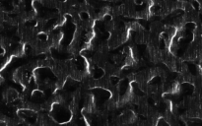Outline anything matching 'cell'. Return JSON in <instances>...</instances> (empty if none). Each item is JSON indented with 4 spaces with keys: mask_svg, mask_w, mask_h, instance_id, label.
<instances>
[{
    "mask_svg": "<svg viewBox=\"0 0 202 126\" xmlns=\"http://www.w3.org/2000/svg\"><path fill=\"white\" fill-rule=\"evenodd\" d=\"M51 118L56 123H66L68 122L73 116L72 111L69 108L62 103H53L51 107Z\"/></svg>",
    "mask_w": 202,
    "mask_h": 126,
    "instance_id": "6da1fadb",
    "label": "cell"
},
{
    "mask_svg": "<svg viewBox=\"0 0 202 126\" xmlns=\"http://www.w3.org/2000/svg\"><path fill=\"white\" fill-rule=\"evenodd\" d=\"M4 97H5V98L7 99L8 102H13L14 99H16V98H18V93L14 90V89H8L7 91H6L5 93H4Z\"/></svg>",
    "mask_w": 202,
    "mask_h": 126,
    "instance_id": "7a4b0ae2",
    "label": "cell"
}]
</instances>
